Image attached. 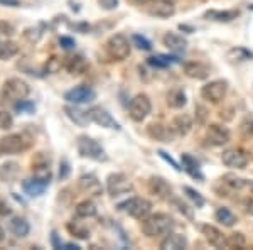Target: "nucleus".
Masks as SVG:
<instances>
[{
  "label": "nucleus",
  "instance_id": "1",
  "mask_svg": "<svg viewBox=\"0 0 253 250\" xmlns=\"http://www.w3.org/2000/svg\"><path fill=\"white\" fill-rule=\"evenodd\" d=\"M175 227L172 216L166 215V213H156V215H149L145 220H142V232L149 239H164L169 233H172Z\"/></svg>",
  "mask_w": 253,
  "mask_h": 250
},
{
  "label": "nucleus",
  "instance_id": "2",
  "mask_svg": "<svg viewBox=\"0 0 253 250\" xmlns=\"http://www.w3.org/2000/svg\"><path fill=\"white\" fill-rule=\"evenodd\" d=\"M76 149H78L81 157L91 159V161H96V162L108 161V155L105 152L103 147L100 146V142L88 137V135H80V137L76 139Z\"/></svg>",
  "mask_w": 253,
  "mask_h": 250
},
{
  "label": "nucleus",
  "instance_id": "3",
  "mask_svg": "<svg viewBox=\"0 0 253 250\" xmlns=\"http://www.w3.org/2000/svg\"><path fill=\"white\" fill-rule=\"evenodd\" d=\"M118 208H120V210H125L130 216H132V218L140 220V221L145 220L147 216L152 213V203L145 198H138V196L126 200V201L122 203Z\"/></svg>",
  "mask_w": 253,
  "mask_h": 250
},
{
  "label": "nucleus",
  "instance_id": "4",
  "mask_svg": "<svg viewBox=\"0 0 253 250\" xmlns=\"http://www.w3.org/2000/svg\"><path fill=\"white\" fill-rule=\"evenodd\" d=\"M2 93L7 100L19 101V100H24V98L29 97L31 88H29V85H27L24 80H20V78H9V80L3 83Z\"/></svg>",
  "mask_w": 253,
  "mask_h": 250
},
{
  "label": "nucleus",
  "instance_id": "5",
  "mask_svg": "<svg viewBox=\"0 0 253 250\" xmlns=\"http://www.w3.org/2000/svg\"><path fill=\"white\" fill-rule=\"evenodd\" d=\"M107 52L115 61L126 59L130 56V41L124 34H113L107 41Z\"/></svg>",
  "mask_w": 253,
  "mask_h": 250
},
{
  "label": "nucleus",
  "instance_id": "6",
  "mask_svg": "<svg viewBox=\"0 0 253 250\" xmlns=\"http://www.w3.org/2000/svg\"><path fill=\"white\" fill-rule=\"evenodd\" d=\"M29 146L31 142L22 134H9L0 139V150H2V154H20L29 149Z\"/></svg>",
  "mask_w": 253,
  "mask_h": 250
},
{
  "label": "nucleus",
  "instance_id": "7",
  "mask_svg": "<svg viewBox=\"0 0 253 250\" xmlns=\"http://www.w3.org/2000/svg\"><path fill=\"white\" fill-rule=\"evenodd\" d=\"M150 110H152V103H150V98L140 93L135 95L130 100L128 103V115L133 122H142L149 117Z\"/></svg>",
  "mask_w": 253,
  "mask_h": 250
},
{
  "label": "nucleus",
  "instance_id": "8",
  "mask_svg": "<svg viewBox=\"0 0 253 250\" xmlns=\"http://www.w3.org/2000/svg\"><path fill=\"white\" fill-rule=\"evenodd\" d=\"M133 190V184L124 173H113L107 178V193L112 198H118Z\"/></svg>",
  "mask_w": 253,
  "mask_h": 250
},
{
  "label": "nucleus",
  "instance_id": "9",
  "mask_svg": "<svg viewBox=\"0 0 253 250\" xmlns=\"http://www.w3.org/2000/svg\"><path fill=\"white\" fill-rule=\"evenodd\" d=\"M228 93V81L224 80H214L206 83L205 87L201 88V97L205 100L211 101V103H219V101L224 100Z\"/></svg>",
  "mask_w": 253,
  "mask_h": 250
},
{
  "label": "nucleus",
  "instance_id": "10",
  "mask_svg": "<svg viewBox=\"0 0 253 250\" xmlns=\"http://www.w3.org/2000/svg\"><path fill=\"white\" fill-rule=\"evenodd\" d=\"M221 161L224 166L231 167V169H245L248 164V154L243 149H226L221 154Z\"/></svg>",
  "mask_w": 253,
  "mask_h": 250
},
{
  "label": "nucleus",
  "instance_id": "11",
  "mask_svg": "<svg viewBox=\"0 0 253 250\" xmlns=\"http://www.w3.org/2000/svg\"><path fill=\"white\" fill-rule=\"evenodd\" d=\"M88 115L91 118V122H95L96 125L105 127V129H112V130H120V124L112 117V113H108L105 108L101 106H93L88 110Z\"/></svg>",
  "mask_w": 253,
  "mask_h": 250
},
{
  "label": "nucleus",
  "instance_id": "12",
  "mask_svg": "<svg viewBox=\"0 0 253 250\" xmlns=\"http://www.w3.org/2000/svg\"><path fill=\"white\" fill-rule=\"evenodd\" d=\"M230 139H231V134L224 125L211 124L206 129V141H208V144H210V146L219 147L223 144H228V142H230Z\"/></svg>",
  "mask_w": 253,
  "mask_h": 250
},
{
  "label": "nucleus",
  "instance_id": "13",
  "mask_svg": "<svg viewBox=\"0 0 253 250\" xmlns=\"http://www.w3.org/2000/svg\"><path fill=\"white\" fill-rule=\"evenodd\" d=\"M147 12L159 19L172 17L175 14V3L174 0H152L150 3H147Z\"/></svg>",
  "mask_w": 253,
  "mask_h": 250
},
{
  "label": "nucleus",
  "instance_id": "14",
  "mask_svg": "<svg viewBox=\"0 0 253 250\" xmlns=\"http://www.w3.org/2000/svg\"><path fill=\"white\" fill-rule=\"evenodd\" d=\"M96 98L95 90H91L89 87H76L73 90H68L64 93V100L71 101L75 105H81V103H89Z\"/></svg>",
  "mask_w": 253,
  "mask_h": 250
},
{
  "label": "nucleus",
  "instance_id": "15",
  "mask_svg": "<svg viewBox=\"0 0 253 250\" xmlns=\"http://www.w3.org/2000/svg\"><path fill=\"white\" fill-rule=\"evenodd\" d=\"M201 233L205 235L208 244L213 245L216 249H224L226 247V235L219 230V228L213 227V225H203Z\"/></svg>",
  "mask_w": 253,
  "mask_h": 250
},
{
  "label": "nucleus",
  "instance_id": "16",
  "mask_svg": "<svg viewBox=\"0 0 253 250\" xmlns=\"http://www.w3.org/2000/svg\"><path fill=\"white\" fill-rule=\"evenodd\" d=\"M47 179H41V178H31V179H24L22 181V190L26 193L27 196H31V198H36V196H41L44 191L47 190L49 186Z\"/></svg>",
  "mask_w": 253,
  "mask_h": 250
},
{
  "label": "nucleus",
  "instance_id": "17",
  "mask_svg": "<svg viewBox=\"0 0 253 250\" xmlns=\"http://www.w3.org/2000/svg\"><path fill=\"white\" fill-rule=\"evenodd\" d=\"M149 190L161 200H170V198H172V188H170V184L167 183L164 178H159V176L150 178Z\"/></svg>",
  "mask_w": 253,
  "mask_h": 250
},
{
  "label": "nucleus",
  "instance_id": "18",
  "mask_svg": "<svg viewBox=\"0 0 253 250\" xmlns=\"http://www.w3.org/2000/svg\"><path fill=\"white\" fill-rule=\"evenodd\" d=\"M78 186L81 191L88 193V195H93V196H100L101 191H103L101 183L98 181V178L95 174H83L78 179Z\"/></svg>",
  "mask_w": 253,
  "mask_h": 250
},
{
  "label": "nucleus",
  "instance_id": "19",
  "mask_svg": "<svg viewBox=\"0 0 253 250\" xmlns=\"http://www.w3.org/2000/svg\"><path fill=\"white\" fill-rule=\"evenodd\" d=\"M64 68H66L68 73H71V75H83V73H86L88 69V61L84 59V56L81 54H75V56H69L64 61Z\"/></svg>",
  "mask_w": 253,
  "mask_h": 250
},
{
  "label": "nucleus",
  "instance_id": "20",
  "mask_svg": "<svg viewBox=\"0 0 253 250\" xmlns=\"http://www.w3.org/2000/svg\"><path fill=\"white\" fill-rule=\"evenodd\" d=\"M147 132H149V135L154 141H159V142H170L174 137V130L170 129V125L166 127L162 124H150Z\"/></svg>",
  "mask_w": 253,
  "mask_h": 250
},
{
  "label": "nucleus",
  "instance_id": "21",
  "mask_svg": "<svg viewBox=\"0 0 253 250\" xmlns=\"http://www.w3.org/2000/svg\"><path fill=\"white\" fill-rule=\"evenodd\" d=\"M184 73L193 80H206L210 76V66L199 61H191V63L184 64Z\"/></svg>",
  "mask_w": 253,
  "mask_h": 250
},
{
  "label": "nucleus",
  "instance_id": "22",
  "mask_svg": "<svg viewBox=\"0 0 253 250\" xmlns=\"http://www.w3.org/2000/svg\"><path fill=\"white\" fill-rule=\"evenodd\" d=\"M187 247V239L181 233H169L161 242L162 250H184Z\"/></svg>",
  "mask_w": 253,
  "mask_h": 250
},
{
  "label": "nucleus",
  "instance_id": "23",
  "mask_svg": "<svg viewBox=\"0 0 253 250\" xmlns=\"http://www.w3.org/2000/svg\"><path fill=\"white\" fill-rule=\"evenodd\" d=\"M170 129L174 130L175 135H187L193 129V118L187 113H181V115L174 117L170 122Z\"/></svg>",
  "mask_w": 253,
  "mask_h": 250
},
{
  "label": "nucleus",
  "instance_id": "24",
  "mask_svg": "<svg viewBox=\"0 0 253 250\" xmlns=\"http://www.w3.org/2000/svg\"><path fill=\"white\" fill-rule=\"evenodd\" d=\"M9 230L12 235L19 237V239H24V237L29 235L31 225H29V221L26 218H22V216H14V218L9 221Z\"/></svg>",
  "mask_w": 253,
  "mask_h": 250
},
{
  "label": "nucleus",
  "instance_id": "25",
  "mask_svg": "<svg viewBox=\"0 0 253 250\" xmlns=\"http://www.w3.org/2000/svg\"><path fill=\"white\" fill-rule=\"evenodd\" d=\"M64 113H66V117L73 122V124H76L80 127H86L89 122H91L88 112H83V110L76 108V106H69V105L64 106Z\"/></svg>",
  "mask_w": 253,
  "mask_h": 250
},
{
  "label": "nucleus",
  "instance_id": "26",
  "mask_svg": "<svg viewBox=\"0 0 253 250\" xmlns=\"http://www.w3.org/2000/svg\"><path fill=\"white\" fill-rule=\"evenodd\" d=\"M164 46H167L170 51H174V52H181L186 49L187 41L182 38V36L175 34V32H167V34L164 36Z\"/></svg>",
  "mask_w": 253,
  "mask_h": 250
},
{
  "label": "nucleus",
  "instance_id": "27",
  "mask_svg": "<svg viewBox=\"0 0 253 250\" xmlns=\"http://www.w3.org/2000/svg\"><path fill=\"white\" fill-rule=\"evenodd\" d=\"M19 171H20L19 164L14 162V161L2 164V166H0V181H2V183L15 181V179H17V176H19Z\"/></svg>",
  "mask_w": 253,
  "mask_h": 250
},
{
  "label": "nucleus",
  "instance_id": "28",
  "mask_svg": "<svg viewBox=\"0 0 253 250\" xmlns=\"http://www.w3.org/2000/svg\"><path fill=\"white\" fill-rule=\"evenodd\" d=\"M187 103V97L182 88H172L167 93V105L170 108H182Z\"/></svg>",
  "mask_w": 253,
  "mask_h": 250
},
{
  "label": "nucleus",
  "instance_id": "29",
  "mask_svg": "<svg viewBox=\"0 0 253 250\" xmlns=\"http://www.w3.org/2000/svg\"><path fill=\"white\" fill-rule=\"evenodd\" d=\"M19 52V46L17 43L9 39H2L0 41V61H7L12 59L15 54Z\"/></svg>",
  "mask_w": 253,
  "mask_h": 250
},
{
  "label": "nucleus",
  "instance_id": "30",
  "mask_svg": "<svg viewBox=\"0 0 253 250\" xmlns=\"http://www.w3.org/2000/svg\"><path fill=\"white\" fill-rule=\"evenodd\" d=\"M205 17L210 20H216V22H230V20L238 17V10H208Z\"/></svg>",
  "mask_w": 253,
  "mask_h": 250
},
{
  "label": "nucleus",
  "instance_id": "31",
  "mask_svg": "<svg viewBox=\"0 0 253 250\" xmlns=\"http://www.w3.org/2000/svg\"><path fill=\"white\" fill-rule=\"evenodd\" d=\"M96 204L91 201V200H84V201H81L76 204V216L78 218H91V216L96 215Z\"/></svg>",
  "mask_w": 253,
  "mask_h": 250
},
{
  "label": "nucleus",
  "instance_id": "32",
  "mask_svg": "<svg viewBox=\"0 0 253 250\" xmlns=\"http://www.w3.org/2000/svg\"><path fill=\"white\" fill-rule=\"evenodd\" d=\"M181 159H182V169H186L187 173H189L193 178H198V179H203V174H201V169H199V164L198 161L193 157V155H189V154H182L181 155Z\"/></svg>",
  "mask_w": 253,
  "mask_h": 250
},
{
  "label": "nucleus",
  "instance_id": "33",
  "mask_svg": "<svg viewBox=\"0 0 253 250\" xmlns=\"http://www.w3.org/2000/svg\"><path fill=\"white\" fill-rule=\"evenodd\" d=\"M66 228L73 237H76V239H81V240L89 239V230L84 227L83 223H80V221H75V220L69 221V223L66 225Z\"/></svg>",
  "mask_w": 253,
  "mask_h": 250
},
{
  "label": "nucleus",
  "instance_id": "34",
  "mask_svg": "<svg viewBox=\"0 0 253 250\" xmlns=\"http://www.w3.org/2000/svg\"><path fill=\"white\" fill-rule=\"evenodd\" d=\"M214 218H216V221H219L223 227H233L236 221H238L236 216L228 210V208H218L214 213Z\"/></svg>",
  "mask_w": 253,
  "mask_h": 250
},
{
  "label": "nucleus",
  "instance_id": "35",
  "mask_svg": "<svg viewBox=\"0 0 253 250\" xmlns=\"http://www.w3.org/2000/svg\"><path fill=\"white\" fill-rule=\"evenodd\" d=\"M221 183L230 186L231 190H243L245 186H250V181H247V179H243V178H238L236 174H224L221 178Z\"/></svg>",
  "mask_w": 253,
  "mask_h": 250
},
{
  "label": "nucleus",
  "instance_id": "36",
  "mask_svg": "<svg viewBox=\"0 0 253 250\" xmlns=\"http://www.w3.org/2000/svg\"><path fill=\"white\" fill-rule=\"evenodd\" d=\"M247 245V239L243 233L236 232L226 237V249H243Z\"/></svg>",
  "mask_w": 253,
  "mask_h": 250
},
{
  "label": "nucleus",
  "instance_id": "37",
  "mask_svg": "<svg viewBox=\"0 0 253 250\" xmlns=\"http://www.w3.org/2000/svg\"><path fill=\"white\" fill-rule=\"evenodd\" d=\"M22 36H24V39H26L27 43L36 44V43H39V39H41V38H42V29H41L39 26L27 27V29L22 32Z\"/></svg>",
  "mask_w": 253,
  "mask_h": 250
},
{
  "label": "nucleus",
  "instance_id": "38",
  "mask_svg": "<svg viewBox=\"0 0 253 250\" xmlns=\"http://www.w3.org/2000/svg\"><path fill=\"white\" fill-rule=\"evenodd\" d=\"M184 193L187 195V198L193 200V203L198 208L205 206V198H203L201 193H199V191H196V190H193V188H189V186H184Z\"/></svg>",
  "mask_w": 253,
  "mask_h": 250
},
{
  "label": "nucleus",
  "instance_id": "39",
  "mask_svg": "<svg viewBox=\"0 0 253 250\" xmlns=\"http://www.w3.org/2000/svg\"><path fill=\"white\" fill-rule=\"evenodd\" d=\"M175 58H169V56H152V58H149V64H152V66H159V68H166L169 66L170 63H174Z\"/></svg>",
  "mask_w": 253,
  "mask_h": 250
},
{
  "label": "nucleus",
  "instance_id": "40",
  "mask_svg": "<svg viewBox=\"0 0 253 250\" xmlns=\"http://www.w3.org/2000/svg\"><path fill=\"white\" fill-rule=\"evenodd\" d=\"M14 127V117L12 113L5 112V110H0V130H9Z\"/></svg>",
  "mask_w": 253,
  "mask_h": 250
},
{
  "label": "nucleus",
  "instance_id": "41",
  "mask_svg": "<svg viewBox=\"0 0 253 250\" xmlns=\"http://www.w3.org/2000/svg\"><path fill=\"white\" fill-rule=\"evenodd\" d=\"M36 110V105L32 103V101L29 100H19V101H15V112H19V113H32Z\"/></svg>",
  "mask_w": 253,
  "mask_h": 250
},
{
  "label": "nucleus",
  "instance_id": "42",
  "mask_svg": "<svg viewBox=\"0 0 253 250\" xmlns=\"http://www.w3.org/2000/svg\"><path fill=\"white\" fill-rule=\"evenodd\" d=\"M14 26L7 20H0V39H9L10 36H14Z\"/></svg>",
  "mask_w": 253,
  "mask_h": 250
},
{
  "label": "nucleus",
  "instance_id": "43",
  "mask_svg": "<svg viewBox=\"0 0 253 250\" xmlns=\"http://www.w3.org/2000/svg\"><path fill=\"white\" fill-rule=\"evenodd\" d=\"M61 59L58 58V56H52V58H49L47 59V63H46V71L47 73H58L59 69H61Z\"/></svg>",
  "mask_w": 253,
  "mask_h": 250
},
{
  "label": "nucleus",
  "instance_id": "44",
  "mask_svg": "<svg viewBox=\"0 0 253 250\" xmlns=\"http://www.w3.org/2000/svg\"><path fill=\"white\" fill-rule=\"evenodd\" d=\"M132 41L137 44V48H138V49H144V51H150V49H152V44H150L149 41H147V39L144 38V36L135 34V36L132 38Z\"/></svg>",
  "mask_w": 253,
  "mask_h": 250
},
{
  "label": "nucleus",
  "instance_id": "45",
  "mask_svg": "<svg viewBox=\"0 0 253 250\" xmlns=\"http://www.w3.org/2000/svg\"><path fill=\"white\" fill-rule=\"evenodd\" d=\"M242 132L245 135H253V115H247L242 122Z\"/></svg>",
  "mask_w": 253,
  "mask_h": 250
},
{
  "label": "nucleus",
  "instance_id": "46",
  "mask_svg": "<svg viewBox=\"0 0 253 250\" xmlns=\"http://www.w3.org/2000/svg\"><path fill=\"white\" fill-rule=\"evenodd\" d=\"M98 3H100V7L103 10H115L118 7V0H98Z\"/></svg>",
  "mask_w": 253,
  "mask_h": 250
},
{
  "label": "nucleus",
  "instance_id": "47",
  "mask_svg": "<svg viewBox=\"0 0 253 250\" xmlns=\"http://www.w3.org/2000/svg\"><path fill=\"white\" fill-rule=\"evenodd\" d=\"M69 173H71V167H69V162L66 161V159H63L59 164V178L61 179H66Z\"/></svg>",
  "mask_w": 253,
  "mask_h": 250
},
{
  "label": "nucleus",
  "instance_id": "48",
  "mask_svg": "<svg viewBox=\"0 0 253 250\" xmlns=\"http://www.w3.org/2000/svg\"><path fill=\"white\" fill-rule=\"evenodd\" d=\"M59 44H61V48H63V49H68V51L76 46L75 39H73V38H68V36H61V38H59Z\"/></svg>",
  "mask_w": 253,
  "mask_h": 250
},
{
  "label": "nucleus",
  "instance_id": "49",
  "mask_svg": "<svg viewBox=\"0 0 253 250\" xmlns=\"http://www.w3.org/2000/svg\"><path fill=\"white\" fill-rule=\"evenodd\" d=\"M159 155H161V157H162V159H166V161H167V162H170V164H172V167H174V169H175V171H181V169H182V167H179V164H177V162H175V161H174V159H172V157H170V155H169V154H167V152H164V150H159Z\"/></svg>",
  "mask_w": 253,
  "mask_h": 250
},
{
  "label": "nucleus",
  "instance_id": "50",
  "mask_svg": "<svg viewBox=\"0 0 253 250\" xmlns=\"http://www.w3.org/2000/svg\"><path fill=\"white\" fill-rule=\"evenodd\" d=\"M196 112H198V122H199V124H203V122H205L206 120V108H205V106H201V105H199V106H196Z\"/></svg>",
  "mask_w": 253,
  "mask_h": 250
},
{
  "label": "nucleus",
  "instance_id": "51",
  "mask_svg": "<svg viewBox=\"0 0 253 250\" xmlns=\"http://www.w3.org/2000/svg\"><path fill=\"white\" fill-rule=\"evenodd\" d=\"M0 215H2V216L10 215V206L5 201H3V200H0Z\"/></svg>",
  "mask_w": 253,
  "mask_h": 250
},
{
  "label": "nucleus",
  "instance_id": "52",
  "mask_svg": "<svg viewBox=\"0 0 253 250\" xmlns=\"http://www.w3.org/2000/svg\"><path fill=\"white\" fill-rule=\"evenodd\" d=\"M175 204H177V208H179V211H181V213H186V215L187 216H189V218H191V216H193V213H191L189 210H187V208H189V206H187V204H184V203H181V201H177V200H175V201H174Z\"/></svg>",
  "mask_w": 253,
  "mask_h": 250
},
{
  "label": "nucleus",
  "instance_id": "53",
  "mask_svg": "<svg viewBox=\"0 0 253 250\" xmlns=\"http://www.w3.org/2000/svg\"><path fill=\"white\" fill-rule=\"evenodd\" d=\"M51 242H52V247H54V249H63V244L59 242L58 233H56V232L51 233Z\"/></svg>",
  "mask_w": 253,
  "mask_h": 250
},
{
  "label": "nucleus",
  "instance_id": "54",
  "mask_svg": "<svg viewBox=\"0 0 253 250\" xmlns=\"http://www.w3.org/2000/svg\"><path fill=\"white\" fill-rule=\"evenodd\" d=\"M0 3H3V5H9V7H20L19 0H0Z\"/></svg>",
  "mask_w": 253,
  "mask_h": 250
},
{
  "label": "nucleus",
  "instance_id": "55",
  "mask_svg": "<svg viewBox=\"0 0 253 250\" xmlns=\"http://www.w3.org/2000/svg\"><path fill=\"white\" fill-rule=\"evenodd\" d=\"M132 3H135V5H147V3H150L152 0H130Z\"/></svg>",
  "mask_w": 253,
  "mask_h": 250
},
{
  "label": "nucleus",
  "instance_id": "56",
  "mask_svg": "<svg viewBox=\"0 0 253 250\" xmlns=\"http://www.w3.org/2000/svg\"><path fill=\"white\" fill-rule=\"evenodd\" d=\"M63 247L68 250H80V245H76V244H66V245H63Z\"/></svg>",
  "mask_w": 253,
  "mask_h": 250
},
{
  "label": "nucleus",
  "instance_id": "57",
  "mask_svg": "<svg viewBox=\"0 0 253 250\" xmlns=\"http://www.w3.org/2000/svg\"><path fill=\"white\" fill-rule=\"evenodd\" d=\"M248 213L253 215V184H252V200L248 201Z\"/></svg>",
  "mask_w": 253,
  "mask_h": 250
},
{
  "label": "nucleus",
  "instance_id": "58",
  "mask_svg": "<svg viewBox=\"0 0 253 250\" xmlns=\"http://www.w3.org/2000/svg\"><path fill=\"white\" fill-rule=\"evenodd\" d=\"M250 9H252V10H253V5H250Z\"/></svg>",
  "mask_w": 253,
  "mask_h": 250
},
{
  "label": "nucleus",
  "instance_id": "59",
  "mask_svg": "<svg viewBox=\"0 0 253 250\" xmlns=\"http://www.w3.org/2000/svg\"><path fill=\"white\" fill-rule=\"evenodd\" d=\"M0 155H2V150H0Z\"/></svg>",
  "mask_w": 253,
  "mask_h": 250
}]
</instances>
